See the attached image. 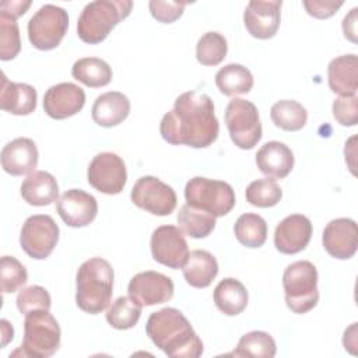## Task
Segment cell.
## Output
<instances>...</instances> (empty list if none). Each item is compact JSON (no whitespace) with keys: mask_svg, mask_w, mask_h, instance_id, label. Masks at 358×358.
Listing matches in <instances>:
<instances>
[{"mask_svg":"<svg viewBox=\"0 0 358 358\" xmlns=\"http://www.w3.org/2000/svg\"><path fill=\"white\" fill-rule=\"evenodd\" d=\"M22 199L36 207L49 206L59 197V186L55 176L46 171L29 173L21 185Z\"/></svg>","mask_w":358,"mask_h":358,"instance_id":"d4e9b609","label":"cell"},{"mask_svg":"<svg viewBox=\"0 0 358 358\" xmlns=\"http://www.w3.org/2000/svg\"><path fill=\"white\" fill-rule=\"evenodd\" d=\"M282 197V190L274 179H257L246 187V200L255 207L268 208L275 206Z\"/></svg>","mask_w":358,"mask_h":358,"instance_id":"d590c367","label":"cell"},{"mask_svg":"<svg viewBox=\"0 0 358 358\" xmlns=\"http://www.w3.org/2000/svg\"><path fill=\"white\" fill-rule=\"evenodd\" d=\"M234 232L243 246L256 249L263 246L267 239V224L259 214L245 213L235 221Z\"/></svg>","mask_w":358,"mask_h":358,"instance_id":"4dcf8cb0","label":"cell"},{"mask_svg":"<svg viewBox=\"0 0 358 358\" xmlns=\"http://www.w3.org/2000/svg\"><path fill=\"white\" fill-rule=\"evenodd\" d=\"M277 347L274 338L260 330H255L243 334L236 345V350L231 354L235 357H257V358H273Z\"/></svg>","mask_w":358,"mask_h":358,"instance_id":"d6a6232c","label":"cell"},{"mask_svg":"<svg viewBox=\"0 0 358 358\" xmlns=\"http://www.w3.org/2000/svg\"><path fill=\"white\" fill-rule=\"evenodd\" d=\"M62 331L57 320L49 310H32L24 319V338L11 357L32 358L52 357L60 347Z\"/></svg>","mask_w":358,"mask_h":358,"instance_id":"5b68a950","label":"cell"},{"mask_svg":"<svg viewBox=\"0 0 358 358\" xmlns=\"http://www.w3.org/2000/svg\"><path fill=\"white\" fill-rule=\"evenodd\" d=\"M31 6V1H21V0H11V1H3L0 4V13L8 14L14 18H18L25 14L28 7Z\"/></svg>","mask_w":358,"mask_h":358,"instance_id":"7bdbcfd3","label":"cell"},{"mask_svg":"<svg viewBox=\"0 0 358 358\" xmlns=\"http://www.w3.org/2000/svg\"><path fill=\"white\" fill-rule=\"evenodd\" d=\"M281 0H252L243 13L248 32L257 39L273 38L280 27Z\"/></svg>","mask_w":358,"mask_h":358,"instance_id":"9a60e30c","label":"cell"},{"mask_svg":"<svg viewBox=\"0 0 358 358\" xmlns=\"http://www.w3.org/2000/svg\"><path fill=\"white\" fill-rule=\"evenodd\" d=\"M187 3L186 1H159V0H151L148 3L150 7V13L151 15L162 22V24H171L173 21H176L185 10V6Z\"/></svg>","mask_w":358,"mask_h":358,"instance_id":"60d3db41","label":"cell"},{"mask_svg":"<svg viewBox=\"0 0 358 358\" xmlns=\"http://www.w3.org/2000/svg\"><path fill=\"white\" fill-rule=\"evenodd\" d=\"M357 13L358 8L354 7L343 20L344 36L351 42H357Z\"/></svg>","mask_w":358,"mask_h":358,"instance_id":"ee69618b","label":"cell"},{"mask_svg":"<svg viewBox=\"0 0 358 358\" xmlns=\"http://www.w3.org/2000/svg\"><path fill=\"white\" fill-rule=\"evenodd\" d=\"M141 305L131 296H119L106 310V322L117 330H127L137 324Z\"/></svg>","mask_w":358,"mask_h":358,"instance_id":"836d02e7","label":"cell"},{"mask_svg":"<svg viewBox=\"0 0 358 358\" xmlns=\"http://www.w3.org/2000/svg\"><path fill=\"white\" fill-rule=\"evenodd\" d=\"M218 131L220 124L211 98L197 91L180 94L159 124V133L165 141L193 148L211 145L217 140Z\"/></svg>","mask_w":358,"mask_h":358,"instance_id":"6da1fadb","label":"cell"},{"mask_svg":"<svg viewBox=\"0 0 358 358\" xmlns=\"http://www.w3.org/2000/svg\"><path fill=\"white\" fill-rule=\"evenodd\" d=\"M178 224L183 234H186L190 238L200 239L208 236L213 229L215 228V217L194 208L189 204H183L178 213Z\"/></svg>","mask_w":358,"mask_h":358,"instance_id":"f546056e","label":"cell"},{"mask_svg":"<svg viewBox=\"0 0 358 358\" xmlns=\"http://www.w3.org/2000/svg\"><path fill=\"white\" fill-rule=\"evenodd\" d=\"M130 199L141 210L165 217L176 208L175 190L155 176H141L134 183Z\"/></svg>","mask_w":358,"mask_h":358,"instance_id":"8fae6325","label":"cell"},{"mask_svg":"<svg viewBox=\"0 0 358 358\" xmlns=\"http://www.w3.org/2000/svg\"><path fill=\"white\" fill-rule=\"evenodd\" d=\"M183 277L190 287L206 288L218 274V263L215 257L203 249H196L189 253L186 263L182 267Z\"/></svg>","mask_w":358,"mask_h":358,"instance_id":"484cf974","label":"cell"},{"mask_svg":"<svg viewBox=\"0 0 358 358\" xmlns=\"http://www.w3.org/2000/svg\"><path fill=\"white\" fill-rule=\"evenodd\" d=\"M145 333L150 340L172 358H197L203 343L186 316L176 308H162L150 315Z\"/></svg>","mask_w":358,"mask_h":358,"instance_id":"7a4b0ae2","label":"cell"},{"mask_svg":"<svg viewBox=\"0 0 358 358\" xmlns=\"http://www.w3.org/2000/svg\"><path fill=\"white\" fill-rule=\"evenodd\" d=\"M73 77L91 88L105 87L112 80L110 66L99 57H83L78 59L71 67Z\"/></svg>","mask_w":358,"mask_h":358,"instance_id":"f1b7e54d","label":"cell"},{"mask_svg":"<svg viewBox=\"0 0 358 358\" xmlns=\"http://www.w3.org/2000/svg\"><path fill=\"white\" fill-rule=\"evenodd\" d=\"M173 281L158 271H141L136 274L127 287L129 296L141 306H152L168 302L173 296Z\"/></svg>","mask_w":358,"mask_h":358,"instance_id":"5bb4252c","label":"cell"},{"mask_svg":"<svg viewBox=\"0 0 358 358\" xmlns=\"http://www.w3.org/2000/svg\"><path fill=\"white\" fill-rule=\"evenodd\" d=\"M215 85L227 96L248 94L253 87V76L245 66L229 63L217 71Z\"/></svg>","mask_w":358,"mask_h":358,"instance_id":"83f0119b","label":"cell"},{"mask_svg":"<svg viewBox=\"0 0 358 358\" xmlns=\"http://www.w3.org/2000/svg\"><path fill=\"white\" fill-rule=\"evenodd\" d=\"M214 303L227 316L242 313L248 305V291L245 285L235 278H224L214 288Z\"/></svg>","mask_w":358,"mask_h":358,"instance_id":"4316f807","label":"cell"},{"mask_svg":"<svg viewBox=\"0 0 358 358\" xmlns=\"http://www.w3.org/2000/svg\"><path fill=\"white\" fill-rule=\"evenodd\" d=\"M150 248L155 262L173 270L182 268L189 257L185 235L175 225L158 227L151 235Z\"/></svg>","mask_w":358,"mask_h":358,"instance_id":"4fadbf2b","label":"cell"},{"mask_svg":"<svg viewBox=\"0 0 358 358\" xmlns=\"http://www.w3.org/2000/svg\"><path fill=\"white\" fill-rule=\"evenodd\" d=\"M59 234V227L50 215H31L25 220L21 228L20 245L29 257L43 260L57 245Z\"/></svg>","mask_w":358,"mask_h":358,"instance_id":"30bf717a","label":"cell"},{"mask_svg":"<svg viewBox=\"0 0 358 358\" xmlns=\"http://www.w3.org/2000/svg\"><path fill=\"white\" fill-rule=\"evenodd\" d=\"M185 199L186 204L215 218L227 215L235 206V192L229 183L201 176H194L186 183Z\"/></svg>","mask_w":358,"mask_h":358,"instance_id":"52a82bcc","label":"cell"},{"mask_svg":"<svg viewBox=\"0 0 358 358\" xmlns=\"http://www.w3.org/2000/svg\"><path fill=\"white\" fill-rule=\"evenodd\" d=\"M133 7L131 0H95L88 3L77 21L78 38L90 45L102 42Z\"/></svg>","mask_w":358,"mask_h":358,"instance_id":"277c9868","label":"cell"},{"mask_svg":"<svg viewBox=\"0 0 358 358\" xmlns=\"http://www.w3.org/2000/svg\"><path fill=\"white\" fill-rule=\"evenodd\" d=\"M36 90L25 83H13L1 76L0 108L17 116H27L36 109Z\"/></svg>","mask_w":358,"mask_h":358,"instance_id":"7402d4cb","label":"cell"},{"mask_svg":"<svg viewBox=\"0 0 358 358\" xmlns=\"http://www.w3.org/2000/svg\"><path fill=\"white\" fill-rule=\"evenodd\" d=\"M256 165L262 173L273 179H282L294 168V154L281 141H267L256 154Z\"/></svg>","mask_w":358,"mask_h":358,"instance_id":"44dd1931","label":"cell"},{"mask_svg":"<svg viewBox=\"0 0 358 358\" xmlns=\"http://www.w3.org/2000/svg\"><path fill=\"white\" fill-rule=\"evenodd\" d=\"M0 324H1V348H4L7 345V343L13 340L14 329L6 319H1Z\"/></svg>","mask_w":358,"mask_h":358,"instance_id":"bcb514c9","label":"cell"},{"mask_svg":"<svg viewBox=\"0 0 358 358\" xmlns=\"http://www.w3.org/2000/svg\"><path fill=\"white\" fill-rule=\"evenodd\" d=\"M1 273V291L3 294H11L25 285L28 273L24 264L13 256H3L0 260Z\"/></svg>","mask_w":358,"mask_h":358,"instance_id":"74e56055","label":"cell"},{"mask_svg":"<svg viewBox=\"0 0 358 358\" xmlns=\"http://www.w3.org/2000/svg\"><path fill=\"white\" fill-rule=\"evenodd\" d=\"M130 113L129 98L119 91H108L96 96L92 105V120L102 127L120 124Z\"/></svg>","mask_w":358,"mask_h":358,"instance_id":"cb8c5ba5","label":"cell"},{"mask_svg":"<svg viewBox=\"0 0 358 358\" xmlns=\"http://www.w3.org/2000/svg\"><path fill=\"white\" fill-rule=\"evenodd\" d=\"M85 103V92L73 83L52 85L43 96V110L56 120L67 119L78 113Z\"/></svg>","mask_w":358,"mask_h":358,"instance_id":"ac0fdd59","label":"cell"},{"mask_svg":"<svg viewBox=\"0 0 358 358\" xmlns=\"http://www.w3.org/2000/svg\"><path fill=\"white\" fill-rule=\"evenodd\" d=\"M67 28V11L55 4H45L28 21V38L34 48L52 50L60 45Z\"/></svg>","mask_w":358,"mask_h":358,"instance_id":"ba28073f","label":"cell"},{"mask_svg":"<svg viewBox=\"0 0 358 358\" xmlns=\"http://www.w3.org/2000/svg\"><path fill=\"white\" fill-rule=\"evenodd\" d=\"M88 183L105 194H117L127 180V171L123 159L115 152L96 154L88 165Z\"/></svg>","mask_w":358,"mask_h":358,"instance_id":"7c38bea8","label":"cell"},{"mask_svg":"<svg viewBox=\"0 0 358 358\" xmlns=\"http://www.w3.org/2000/svg\"><path fill=\"white\" fill-rule=\"evenodd\" d=\"M322 242L324 250L336 259H351L358 248V228L351 218L331 220L323 231Z\"/></svg>","mask_w":358,"mask_h":358,"instance_id":"e0dca14e","label":"cell"},{"mask_svg":"<svg viewBox=\"0 0 358 358\" xmlns=\"http://www.w3.org/2000/svg\"><path fill=\"white\" fill-rule=\"evenodd\" d=\"M312 222L302 214L285 217L274 231V246L284 255L302 252L312 238Z\"/></svg>","mask_w":358,"mask_h":358,"instance_id":"d6986e66","label":"cell"},{"mask_svg":"<svg viewBox=\"0 0 358 358\" xmlns=\"http://www.w3.org/2000/svg\"><path fill=\"white\" fill-rule=\"evenodd\" d=\"M17 308L22 315H27L32 310H49L52 305V299L49 292L41 285H31L22 288L15 299Z\"/></svg>","mask_w":358,"mask_h":358,"instance_id":"f35d334b","label":"cell"},{"mask_svg":"<svg viewBox=\"0 0 358 358\" xmlns=\"http://www.w3.org/2000/svg\"><path fill=\"white\" fill-rule=\"evenodd\" d=\"M56 208L66 225L81 228L90 225L95 220L98 203L90 193L81 189H70L60 196Z\"/></svg>","mask_w":358,"mask_h":358,"instance_id":"2e32d148","label":"cell"},{"mask_svg":"<svg viewBox=\"0 0 358 358\" xmlns=\"http://www.w3.org/2000/svg\"><path fill=\"white\" fill-rule=\"evenodd\" d=\"M113 294V268L102 257L85 260L76 275V303L90 313L96 315L109 306Z\"/></svg>","mask_w":358,"mask_h":358,"instance_id":"3957f363","label":"cell"},{"mask_svg":"<svg viewBox=\"0 0 358 358\" xmlns=\"http://www.w3.org/2000/svg\"><path fill=\"white\" fill-rule=\"evenodd\" d=\"M333 116L341 126H355L358 123V96L340 95L333 101Z\"/></svg>","mask_w":358,"mask_h":358,"instance_id":"ab89813d","label":"cell"},{"mask_svg":"<svg viewBox=\"0 0 358 358\" xmlns=\"http://www.w3.org/2000/svg\"><path fill=\"white\" fill-rule=\"evenodd\" d=\"M228 52L227 39L215 31L206 32L200 36L196 45V59L203 66L220 64Z\"/></svg>","mask_w":358,"mask_h":358,"instance_id":"e575fe53","label":"cell"},{"mask_svg":"<svg viewBox=\"0 0 358 358\" xmlns=\"http://www.w3.org/2000/svg\"><path fill=\"white\" fill-rule=\"evenodd\" d=\"M329 87L338 95H355L358 90V57L354 53L333 59L327 66Z\"/></svg>","mask_w":358,"mask_h":358,"instance_id":"603a6c76","label":"cell"},{"mask_svg":"<svg viewBox=\"0 0 358 358\" xmlns=\"http://www.w3.org/2000/svg\"><path fill=\"white\" fill-rule=\"evenodd\" d=\"M273 123L287 131L301 130L308 120L306 109L294 99H281L270 109Z\"/></svg>","mask_w":358,"mask_h":358,"instance_id":"1f68e13d","label":"cell"},{"mask_svg":"<svg viewBox=\"0 0 358 358\" xmlns=\"http://www.w3.org/2000/svg\"><path fill=\"white\" fill-rule=\"evenodd\" d=\"M225 123L234 144L252 150L262 138V123L255 103L242 98L229 101L225 109Z\"/></svg>","mask_w":358,"mask_h":358,"instance_id":"9c48e42d","label":"cell"},{"mask_svg":"<svg viewBox=\"0 0 358 358\" xmlns=\"http://www.w3.org/2000/svg\"><path fill=\"white\" fill-rule=\"evenodd\" d=\"M21 50L20 29L17 18L0 13V59L3 62L14 59Z\"/></svg>","mask_w":358,"mask_h":358,"instance_id":"8d00e7d4","label":"cell"},{"mask_svg":"<svg viewBox=\"0 0 358 358\" xmlns=\"http://www.w3.org/2000/svg\"><path fill=\"white\" fill-rule=\"evenodd\" d=\"M0 157L4 172L13 176H21L35 172L39 154L34 140L18 137L3 147Z\"/></svg>","mask_w":358,"mask_h":358,"instance_id":"ffe728a7","label":"cell"},{"mask_svg":"<svg viewBox=\"0 0 358 358\" xmlns=\"http://www.w3.org/2000/svg\"><path fill=\"white\" fill-rule=\"evenodd\" d=\"M343 6V1H324V0H305L303 7L306 13L315 18H330Z\"/></svg>","mask_w":358,"mask_h":358,"instance_id":"b9f144b4","label":"cell"},{"mask_svg":"<svg viewBox=\"0 0 358 358\" xmlns=\"http://www.w3.org/2000/svg\"><path fill=\"white\" fill-rule=\"evenodd\" d=\"M287 306L298 315L312 310L319 301L317 270L308 260H298L287 266L282 274Z\"/></svg>","mask_w":358,"mask_h":358,"instance_id":"8992f818","label":"cell"},{"mask_svg":"<svg viewBox=\"0 0 358 358\" xmlns=\"http://www.w3.org/2000/svg\"><path fill=\"white\" fill-rule=\"evenodd\" d=\"M345 350L351 352L352 347H357V323H352L350 329L344 331V338H343Z\"/></svg>","mask_w":358,"mask_h":358,"instance_id":"f6af8a7d","label":"cell"}]
</instances>
